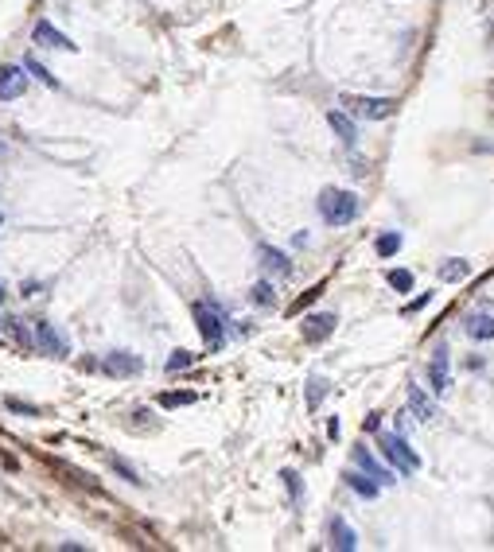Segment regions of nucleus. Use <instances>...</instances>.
Returning <instances> with one entry per match:
<instances>
[{
  "instance_id": "1",
  "label": "nucleus",
  "mask_w": 494,
  "mask_h": 552,
  "mask_svg": "<svg viewBox=\"0 0 494 552\" xmlns=\"http://www.w3.org/2000/svg\"><path fill=\"white\" fill-rule=\"evenodd\" d=\"M319 214L327 226H347L358 218V195L343 191V187H327V191H319Z\"/></svg>"
},
{
  "instance_id": "2",
  "label": "nucleus",
  "mask_w": 494,
  "mask_h": 552,
  "mask_svg": "<svg viewBox=\"0 0 494 552\" xmlns=\"http://www.w3.org/2000/svg\"><path fill=\"white\" fill-rule=\"evenodd\" d=\"M339 105H343V113H350V117H366V121H382V117H390V113L397 109L393 97H366V94H343Z\"/></svg>"
},
{
  "instance_id": "3",
  "label": "nucleus",
  "mask_w": 494,
  "mask_h": 552,
  "mask_svg": "<svg viewBox=\"0 0 494 552\" xmlns=\"http://www.w3.org/2000/svg\"><path fill=\"white\" fill-rule=\"evenodd\" d=\"M382 455L390 459L401 475H417V471H421V455H417V451L405 443V435H397V432H382Z\"/></svg>"
},
{
  "instance_id": "4",
  "label": "nucleus",
  "mask_w": 494,
  "mask_h": 552,
  "mask_svg": "<svg viewBox=\"0 0 494 552\" xmlns=\"http://www.w3.org/2000/svg\"><path fill=\"white\" fill-rule=\"evenodd\" d=\"M195 323H199V335L207 339L210 350H218L222 339H226V323H222V311L210 308V303H195Z\"/></svg>"
},
{
  "instance_id": "5",
  "label": "nucleus",
  "mask_w": 494,
  "mask_h": 552,
  "mask_svg": "<svg viewBox=\"0 0 494 552\" xmlns=\"http://www.w3.org/2000/svg\"><path fill=\"white\" fill-rule=\"evenodd\" d=\"M36 346L43 354H51V358H63V354H67V335H63L55 323L39 319V323H36Z\"/></svg>"
},
{
  "instance_id": "6",
  "label": "nucleus",
  "mask_w": 494,
  "mask_h": 552,
  "mask_svg": "<svg viewBox=\"0 0 494 552\" xmlns=\"http://www.w3.org/2000/svg\"><path fill=\"white\" fill-rule=\"evenodd\" d=\"M23 90H28V74H23V67L4 63V67H0V102H16V97H23Z\"/></svg>"
},
{
  "instance_id": "7",
  "label": "nucleus",
  "mask_w": 494,
  "mask_h": 552,
  "mask_svg": "<svg viewBox=\"0 0 494 552\" xmlns=\"http://www.w3.org/2000/svg\"><path fill=\"white\" fill-rule=\"evenodd\" d=\"M350 455H354V463H358L362 471H366V475H370V479H374L377 486H393V482H397V479H393V471H390V467H382V463H377V459L370 455L366 448H354Z\"/></svg>"
},
{
  "instance_id": "8",
  "label": "nucleus",
  "mask_w": 494,
  "mask_h": 552,
  "mask_svg": "<svg viewBox=\"0 0 494 552\" xmlns=\"http://www.w3.org/2000/svg\"><path fill=\"white\" fill-rule=\"evenodd\" d=\"M335 323H339V319H335L331 311H316V315L304 319V339H308V342H323V339H331Z\"/></svg>"
},
{
  "instance_id": "9",
  "label": "nucleus",
  "mask_w": 494,
  "mask_h": 552,
  "mask_svg": "<svg viewBox=\"0 0 494 552\" xmlns=\"http://www.w3.org/2000/svg\"><path fill=\"white\" fill-rule=\"evenodd\" d=\"M141 366L144 362L136 358V354H129V350L105 354V374H113V377H133V374H141Z\"/></svg>"
},
{
  "instance_id": "10",
  "label": "nucleus",
  "mask_w": 494,
  "mask_h": 552,
  "mask_svg": "<svg viewBox=\"0 0 494 552\" xmlns=\"http://www.w3.org/2000/svg\"><path fill=\"white\" fill-rule=\"evenodd\" d=\"M31 39H36L39 47H59V51H74V47H78V43H70V39L63 36V31L55 28V23H47V20H39V23H36Z\"/></svg>"
},
{
  "instance_id": "11",
  "label": "nucleus",
  "mask_w": 494,
  "mask_h": 552,
  "mask_svg": "<svg viewBox=\"0 0 494 552\" xmlns=\"http://www.w3.org/2000/svg\"><path fill=\"white\" fill-rule=\"evenodd\" d=\"M331 548H339V552H354V548H358V533H354L343 517H331Z\"/></svg>"
},
{
  "instance_id": "12",
  "label": "nucleus",
  "mask_w": 494,
  "mask_h": 552,
  "mask_svg": "<svg viewBox=\"0 0 494 552\" xmlns=\"http://www.w3.org/2000/svg\"><path fill=\"white\" fill-rule=\"evenodd\" d=\"M428 377H432V389L444 393L451 385V369H448V350H436L432 366H428Z\"/></svg>"
},
{
  "instance_id": "13",
  "label": "nucleus",
  "mask_w": 494,
  "mask_h": 552,
  "mask_svg": "<svg viewBox=\"0 0 494 552\" xmlns=\"http://www.w3.org/2000/svg\"><path fill=\"white\" fill-rule=\"evenodd\" d=\"M327 125L335 129V136H339L343 144H354V140H358V129H354V121H350L343 109H331V113H327Z\"/></svg>"
},
{
  "instance_id": "14",
  "label": "nucleus",
  "mask_w": 494,
  "mask_h": 552,
  "mask_svg": "<svg viewBox=\"0 0 494 552\" xmlns=\"http://www.w3.org/2000/svg\"><path fill=\"white\" fill-rule=\"evenodd\" d=\"M257 257H261V265H265L269 273H276V276H288V273H292L288 257H284L281 249H273V245H261V249H257Z\"/></svg>"
},
{
  "instance_id": "15",
  "label": "nucleus",
  "mask_w": 494,
  "mask_h": 552,
  "mask_svg": "<svg viewBox=\"0 0 494 552\" xmlns=\"http://www.w3.org/2000/svg\"><path fill=\"white\" fill-rule=\"evenodd\" d=\"M467 339L490 342L494 339V315H471V319H467Z\"/></svg>"
},
{
  "instance_id": "16",
  "label": "nucleus",
  "mask_w": 494,
  "mask_h": 552,
  "mask_svg": "<svg viewBox=\"0 0 494 552\" xmlns=\"http://www.w3.org/2000/svg\"><path fill=\"white\" fill-rule=\"evenodd\" d=\"M409 405H413V413L421 420H436V405H432V397H428L421 385H409Z\"/></svg>"
},
{
  "instance_id": "17",
  "label": "nucleus",
  "mask_w": 494,
  "mask_h": 552,
  "mask_svg": "<svg viewBox=\"0 0 494 552\" xmlns=\"http://www.w3.org/2000/svg\"><path fill=\"white\" fill-rule=\"evenodd\" d=\"M436 273H440V280H444V284H451V280H463V276H471V265H467V261H459V257H451V261H444V265L436 269Z\"/></svg>"
},
{
  "instance_id": "18",
  "label": "nucleus",
  "mask_w": 494,
  "mask_h": 552,
  "mask_svg": "<svg viewBox=\"0 0 494 552\" xmlns=\"http://www.w3.org/2000/svg\"><path fill=\"white\" fill-rule=\"evenodd\" d=\"M347 486H350V490L354 494H362V498H374V494H377V482L374 479H370V475L366 471H347Z\"/></svg>"
},
{
  "instance_id": "19",
  "label": "nucleus",
  "mask_w": 494,
  "mask_h": 552,
  "mask_svg": "<svg viewBox=\"0 0 494 552\" xmlns=\"http://www.w3.org/2000/svg\"><path fill=\"white\" fill-rule=\"evenodd\" d=\"M401 249V234H382L377 237V257H393Z\"/></svg>"
},
{
  "instance_id": "20",
  "label": "nucleus",
  "mask_w": 494,
  "mask_h": 552,
  "mask_svg": "<svg viewBox=\"0 0 494 552\" xmlns=\"http://www.w3.org/2000/svg\"><path fill=\"white\" fill-rule=\"evenodd\" d=\"M160 405L163 408H179V405H195V393H163V397H160Z\"/></svg>"
},
{
  "instance_id": "21",
  "label": "nucleus",
  "mask_w": 494,
  "mask_h": 552,
  "mask_svg": "<svg viewBox=\"0 0 494 552\" xmlns=\"http://www.w3.org/2000/svg\"><path fill=\"white\" fill-rule=\"evenodd\" d=\"M323 397H327V381H323V377H311V381H308V405L316 408Z\"/></svg>"
},
{
  "instance_id": "22",
  "label": "nucleus",
  "mask_w": 494,
  "mask_h": 552,
  "mask_svg": "<svg viewBox=\"0 0 494 552\" xmlns=\"http://www.w3.org/2000/svg\"><path fill=\"white\" fill-rule=\"evenodd\" d=\"M191 362H195V354H191V350H176V354L168 358V374H176V369H187Z\"/></svg>"
},
{
  "instance_id": "23",
  "label": "nucleus",
  "mask_w": 494,
  "mask_h": 552,
  "mask_svg": "<svg viewBox=\"0 0 494 552\" xmlns=\"http://www.w3.org/2000/svg\"><path fill=\"white\" fill-rule=\"evenodd\" d=\"M390 284L397 288V292H409V288H413V273H409V269H393V273H390Z\"/></svg>"
},
{
  "instance_id": "24",
  "label": "nucleus",
  "mask_w": 494,
  "mask_h": 552,
  "mask_svg": "<svg viewBox=\"0 0 494 552\" xmlns=\"http://www.w3.org/2000/svg\"><path fill=\"white\" fill-rule=\"evenodd\" d=\"M23 70H31V74H36V78L39 82H47V86H55V74H47L43 67H39V63L36 59H23Z\"/></svg>"
},
{
  "instance_id": "25",
  "label": "nucleus",
  "mask_w": 494,
  "mask_h": 552,
  "mask_svg": "<svg viewBox=\"0 0 494 552\" xmlns=\"http://www.w3.org/2000/svg\"><path fill=\"white\" fill-rule=\"evenodd\" d=\"M253 303H261V308H265V303H273V284H265V280H261V284L253 288Z\"/></svg>"
},
{
  "instance_id": "26",
  "label": "nucleus",
  "mask_w": 494,
  "mask_h": 552,
  "mask_svg": "<svg viewBox=\"0 0 494 552\" xmlns=\"http://www.w3.org/2000/svg\"><path fill=\"white\" fill-rule=\"evenodd\" d=\"M319 292H323V288H308V292H304V296H300V300H296V303H292V308H288V315H296V311H304V308H308V303H311V300H316V296H319Z\"/></svg>"
},
{
  "instance_id": "27",
  "label": "nucleus",
  "mask_w": 494,
  "mask_h": 552,
  "mask_svg": "<svg viewBox=\"0 0 494 552\" xmlns=\"http://www.w3.org/2000/svg\"><path fill=\"white\" fill-rule=\"evenodd\" d=\"M113 467H117V471H121V475H125V479H129V482H141V475H136V471H133V467H129V463H125V459H113Z\"/></svg>"
},
{
  "instance_id": "28",
  "label": "nucleus",
  "mask_w": 494,
  "mask_h": 552,
  "mask_svg": "<svg viewBox=\"0 0 494 552\" xmlns=\"http://www.w3.org/2000/svg\"><path fill=\"white\" fill-rule=\"evenodd\" d=\"M8 408H16V413H28V416H36V405H20V401H8Z\"/></svg>"
},
{
  "instance_id": "29",
  "label": "nucleus",
  "mask_w": 494,
  "mask_h": 552,
  "mask_svg": "<svg viewBox=\"0 0 494 552\" xmlns=\"http://www.w3.org/2000/svg\"><path fill=\"white\" fill-rule=\"evenodd\" d=\"M0 156H4V144H0Z\"/></svg>"
},
{
  "instance_id": "30",
  "label": "nucleus",
  "mask_w": 494,
  "mask_h": 552,
  "mask_svg": "<svg viewBox=\"0 0 494 552\" xmlns=\"http://www.w3.org/2000/svg\"><path fill=\"white\" fill-rule=\"evenodd\" d=\"M0 222H4V214H0Z\"/></svg>"
}]
</instances>
